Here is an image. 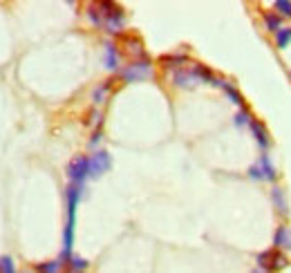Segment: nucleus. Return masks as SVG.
Listing matches in <instances>:
<instances>
[{
  "instance_id": "f257e3e1",
  "label": "nucleus",
  "mask_w": 291,
  "mask_h": 273,
  "mask_svg": "<svg viewBox=\"0 0 291 273\" xmlns=\"http://www.w3.org/2000/svg\"><path fill=\"white\" fill-rule=\"evenodd\" d=\"M87 175H90V159L87 157L78 155L68 164V177L72 184H83Z\"/></svg>"
},
{
  "instance_id": "f03ea898",
  "label": "nucleus",
  "mask_w": 291,
  "mask_h": 273,
  "mask_svg": "<svg viewBox=\"0 0 291 273\" xmlns=\"http://www.w3.org/2000/svg\"><path fill=\"white\" fill-rule=\"evenodd\" d=\"M249 175H251L253 179L273 181V179L278 177V172H276V168H273L271 159H269L267 155H262L260 159H257V164H255V166H251V168H249Z\"/></svg>"
},
{
  "instance_id": "7ed1b4c3",
  "label": "nucleus",
  "mask_w": 291,
  "mask_h": 273,
  "mask_svg": "<svg viewBox=\"0 0 291 273\" xmlns=\"http://www.w3.org/2000/svg\"><path fill=\"white\" fill-rule=\"evenodd\" d=\"M121 76L126 78V81H141V78L150 76V61H137V63L128 65L126 69L121 72Z\"/></svg>"
},
{
  "instance_id": "20e7f679",
  "label": "nucleus",
  "mask_w": 291,
  "mask_h": 273,
  "mask_svg": "<svg viewBox=\"0 0 291 273\" xmlns=\"http://www.w3.org/2000/svg\"><path fill=\"white\" fill-rule=\"evenodd\" d=\"M108 171H110V155H108V152L101 150L94 157H90V175L92 177H99Z\"/></svg>"
},
{
  "instance_id": "39448f33",
  "label": "nucleus",
  "mask_w": 291,
  "mask_h": 273,
  "mask_svg": "<svg viewBox=\"0 0 291 273\" xmlns=\"http://www.w3.org/2000/svg\"><path fill=\"white\" fill-rule=\"evenodd\" d=\"M276 246L278 249H285V251H291V229L289 226H280L276 231Z\"/></svg>"
},
{
  "instance_id": "423d86ee",
  "label": "nucleus",
  "mask_w": 291,
  "mask_h": 273,
  "mask_svg": "<svg viewBox=\"0 0 291 273\" xmlns=\"http://www.w3.org/2000/svg\"><path fill=\"white\" fill-rule=\"evenodd\" d=\"M251 130H253V135H255L257 143H260V146L267 150V148H269V136H267V130H264V126H262L260 121H251Z\"/></svg>"
},
{
  "instance_id": "0eeeda50",
  "label": "nucleus",
  "mask_w": 291,
  "mask_h": 273,
  "mask_svg": "<svg viewBox=\"0 0 291 273\" xmlns=\"http://www.w3.org/2000/svg\"><path fill=\"white\" fill-rule=\"evenodd\" d=\"M215 85H222V88H224V92H226L228 97H231V101H233V103H238V105H244L242 94H240L238 90L233 88L231 83H226V81H215Z\"/></svg>"
},
{
  "instance_id": "6e6552de",
  "label": "nucleus",
  "mask_w": 291,
  "mask_h": 273,
  "mask_svg": "<svg viewBox=\"0 0 291 273\" xmlns=\"http://www.w3.org/2000/svg\"><path fill=\"white\" fill-rule=\"evenodd\" d=\"M271 197H273V204H276V208L280 210L282 215L289 213V208H287V200H285V193H282L280 188H273L271 190Z\"/></svg>"
},
{
  "instance_id": "1a4fd4ad",
  "label": "nucleus",
  "mask_w": 291,
  "mask_h": 273,
  "mask_svg": "<svg viewBox=\"0 0 291 273\" xmlns=\"http://www.w3.org/2000/svg\"><path fill=\"white\" fill-rule=\"evenodd\" d=\"M197 81L195 72H186V69H180V72L175 74V83L177 85H193Z\"/></svg>"
},
{
  "instance_id": "9d476101",
  "label": "nucleus",
  "mask_w": 291,
  "mask_h": 273,
  "mask_svg": "<svg viewBox=\"0 0 291 273\" xmlns=\"http://www.w3.org/2000/svg\"><path fill=\"white\" fill-rule=\"evenodd\" d=\"M264 23H267V30L276 32V34L282 30V16L280 14H267L264 16Z\"/></svg>"
},
{
  "instance_id": "9b49d317",
  "label": "nucleus",
  "mask_w": 291,
  "mask_h": 273,
  "mask_svg": "<svg viewBox=\"0 0 291 273\" xmlns=\"http://www.w3.org/2000/svg\"><path fill=\"white\" fill-rule=\"evenodd\" d=\"M273 255H276V249H271V251H262V253L257 255V264H260L262 269H267V271H271Z\"/></svg>"
},
{
  "instance_id": "f8f14e48",
  "label": "nucleus",
  "mask_w": 291,
  "mask_h": 273,
  "mask_svg": "<svg viewBox=\"0 0 291 273\" xmlns=\"http://www.w3.org/2000/svg\"><path fill=\"white\" fill-rule=\"evenodd\" d=\"M276 43H278V47H280V49L289 47V43H291V27H282V30L278 32V34H276Z\"/></svg>"
},
{
  "instance_id": "ddd939ff",
  "label": "nucleus",
  "mask_w": 291,
  "mask_h": 273,
  "mask_svg": "<svg viewBox=\"0 0 291 273\" xmlns=\"http://www.w3.org/2000/svg\"><path fill=\"white\" fill-rule=\"evenodd\" d=\"M116 63H119V61H116V47H114L112 43H108V45H106V65H108L110 69H114Z\"/></svg>"
},
{
  "instance_id": "4468645a",
  "label": "nucleus",
  "mask_w": 291,
  "mask_h": 273,
  "mask_svg": "<svg viewBox=\"0 0 291 273\" xmlns=\"http://www.w3.org/2000/svg\"><path fill=\"white\" fill-rule=\"evenodd\" d=\"M193 72H195V76L202 78V81H215V78H213V72H211V69H206L204 65H195Z\"/></svg>"
},
{
  "instance_id": "2eb2a0df",
  "label": "nucleus",
  "mask_w": 291,
  "mask_h": 273,
  "mask_svg": "<svg viewBox=\"0 0 291 273\" xmlns=\"http://www.w3.org/2000/svg\"><path fill=\"white\" fill-rule=\"evenodd\" d=\"M276 9H278V14H280V16H289V18H291V2H289V0H278Z\"/></svg>"
},
{
  "instance_id": "dca6fc26",
  "label": "nucleus",
  "mask_w": 291,
  "mask_h": 273,
  "mask_svg": "<svg viewBox=\"0 0 291 273\" xmlns=\"http://www.w3.org/2000/svg\"><path fill=\"white\" fill-rule=\"evenodd\" d=\"M285 264H287V258L280 253V251H276V255H273V264H271V271H280Z\"/></svg>"
},
{
  "instance_id": "f3484780",
  "label": "nucleus",
  "mask_w": 291,
  "mask_h": 273,
  "mask_svg": "<svg viewBox=\"0 0 291 273\" xmlns=\"http://www.w3.org/2000/svg\"><path fill=\"white\" fill-rule=\"evenodd\" d=\"M110 83H112V81H106V83H103L101 88H97V90H94V101H97V103H101V101H103L106 92L110 90Z\"/></svg>"
},
{
  "instance_id": "a211bd4d",
  "label": "nucleus",
  "mask_w": 291,
  "mask_h": 273,
  "mask_svg": "<svg viewBox=\"0 0 291 273\" xmlns=\"http://www.w3.org/2000/svg\"><path fill=\"white\" fill-rule=\"evenodd\" d=\"M0 271H2V273H16L11 258H2V260H0Z\"/></svg>"
},
{
  "instance_id": "6ab92c4d",
  "label": "nucleus",
  "mask_w": 291,
  "mask_h": 273,
  "mask_svg": "<svg viewBox=\"0 0 291 273\" xmlns=\"http://www.w3.org/2000/svg\"><path fill=\"white\" fill-rule=\"evenodd\" d=\"M58 264H61V262H47V264H40L38 271H40V273H56V271H58Z\"/></svg>"
},
{
  "instance_id": "aec40b11",
  "label": "nucleus",
  "mask_w": 291,
  "mask_h": 273,
  "mask_svg": "<svg viewBox=\"0 0 291 273\" xmlns=\"http://www.w3.org/2000/svg\"><path fill=\"white\" fill-rule=\"evenodd\" d=\"M85 260H81V258H72V269L74 271H83V269H85Z\"/></svg>"
},
{
  "instance_id": "412c9836",
  "label": "nucleus",
  "mask_w": 291,
  "mask_h": 273,
  "mask_svg": "<svg viewBox=\"0 0 291 273\" xmlns=\"http://www.w3.org/2000/svg\"><path fill=\"white\" fill-rule=\"evenodd\" d=\"M164 63H186V56H164Z\"/></svg>"
},
{
  "instance_id": "4be33fe9",
  "label": "nucleus",
  "mask_w": 291,
  "mask_h": 273,
  "mask_svg": "<svg viewBox=\"0 0 291 273\" xmlns=\"http://www.w3.org/2000/svg\"><path fill=\"white\" fill-rule=\"evenodd\" d=\"M249 121H251V117H249L247 110H244V112H240L238 117H235V123H238V126H242V123H249Z\"/></svg>"
}]
</instances>
